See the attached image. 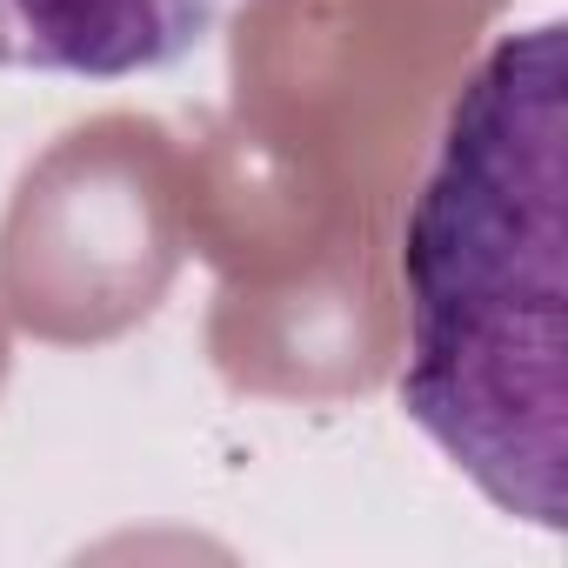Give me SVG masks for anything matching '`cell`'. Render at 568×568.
<instances>
[{"mask_svg":"<svg viewBox=\"0 0 568 568\" xmlns=\"http://www.w3.org/2000/svg\"><path fill=\"white\" fill-rule=\"evenodd\" d=\"M561 21L501 34L435 134L402 227L408 422L501 508L568 521Z\"/></svg>","mask_w":568,"mask_h":568,"instance_id":"obj_1","label":"cell"},{"mask_svg":"<svg viewBox=\"0 0 568 568\" xmlns=\"http://www.w3.org/2000/svg\"><path fill=\"white\" fill-rule=\"evenodd\" d=\"M221 21V0H0V68L134 81L187 61Z\"/></svg>","mask_w":568,"mask_h":568,"instance_id":"obj_2","label":"cell"}]
</instances>
